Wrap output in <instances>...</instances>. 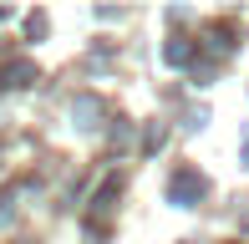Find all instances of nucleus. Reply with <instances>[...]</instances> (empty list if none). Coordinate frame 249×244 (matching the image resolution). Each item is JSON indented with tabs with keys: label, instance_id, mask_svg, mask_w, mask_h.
<instances>
[{
	"label": "nucleus",
	"instance_id": "423d86ee",
	"mask_svg": "<svg viewBox=\"0 0 249 244\" xmlns=\"http://www.w3.org/2000/svg\"><path fill=\"white\" fill-rule=\"evenodd\" d=\"M244 168H249V148H244Z\"/></svg>",
	"mask_w": 249,
	"mask_h": 244
},
{
	"label": "nucleus",
	"instance_id": "f257e3e1",
	"mask_svg": "<svg viewBox=\"0 0 249 244\" xmlns=\"http://www.w3.org/2000/svg\"><path fill=\"white\" fill-rule=\"evenodd\" d=\"M203 198V178L194 168H178L173 173V183H168V204H178V209H188V204H198Z\"/></svg>",
	"mask_w": 249,
	"mask_h": 244
},
{
	"label": "nucleus",
	"instance_id": "f03ea898",
	"mask_svg": "<svg viewBox=\"0 0 249 244\" xmlns=\"http://www.w3.org/2000/svg\"><path fill=\"white\" fill-rule=\"evenodd\" d=\"M71 117H76V127H97V117H102V102H97L92 92H82V97L71 102Z\"/></svg>",
	"mask_w": 249,
	"mask_h": 244
},
{
	"label": "nucleus",
	"instance_id": "7ed1b4c3",
	"mask_svg": "<svg viewBox=\"0 0 249 244\" xmlns=\"http://www.w3.org/2000/svg\"><path fill=\"white\" fill-rule=\"evenodd\" d=\"M5 82L10 87H31V82H36V66H31V61H10L5 66Z\"/></svg>",
	"mask_w": 249,
	"mask_h": 244
},
{
	"label": "nucleus",
	"instance_id": "39448f33",
	"mask_svg": "<svg viewBox=\"0 0 249 244\" xmlns=\"http://www.w3.org/2000/svg\"><path fill=\"white\" fill-rule=\"evenodd\" d=\"M209 51H213V56L229 51V26H213V31H209Z\"/></svg>",
	"mask_w": 249,
	"mask_h": 244
},
{
	"label": "nucleus",
	"instance_id": "20e7f679",
	"mask_svg": "<svg viewBox=\"0 0 249 244\" xmlns=\"http://www.w3.org/2000/svg\"><path fill=\"white\" fill-rule=\"evenodd\" d=\"M188 56H194V46H188V41H168V51H163V61H168V66H183Z\"/></svg>",
	"mask_w": 249,
	"mask_h": 244
}]
</instances>
